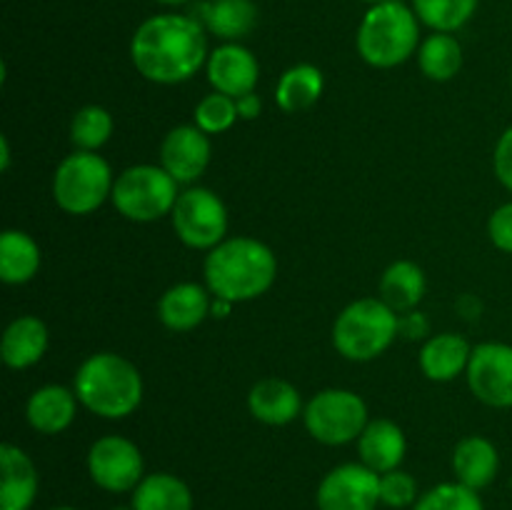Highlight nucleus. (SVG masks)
<instances>
[{
  "instance_id": "72a5a7b5",
  "label": "nucleus",
  "mask_w": 512,
  "mask_h": 510,
  "mask_svg": "<svg viewBox=\"0 0 512 510\" xmlns=\"http://www.w3.org/2000/svg\"><path fill=\"white\" fill-rule=\"evenodd\" d=\"M488 235L493 240L495 248H500L503 253L512 255V200L510 203L500 205L488 220Z\"/></svg>"
},
{
  "instance_id": "39448f33",
  "label": "nucleus",
  "mask_w": 512,
  "mask_h": 510,
  "mask_svg": "<svg viewBox=\"0 0 512 510\" xmlns=\"http://www.w3.org/2000/svg\"><path fill=\"white\" fill-rule=\"evenodd\" d=\"M400 333V315L380 298L353 300L333 323V345L343 358L368 363L380 358Z\"/></svg>"
},
{
  "instance_id": "cd10ccee",
  "label": "nucleus",
  "mask_w": 512,
  "mask_h": 510,
  "mask_svg": "<svg viewBox=\"0 0 512 510\" xmlns=\"http://www.w3.org/2000/svg\"><path fill=\"white\" fill-rule=\"evenodd\" d=\"M418 65L430 80H453L463 68V48L453 33H433L418 48Z\"/></svg>"
},
{
  "instance_id": "393cba45",
  "label": "nucleus",
  "mask_w": 512,
  "mask_h": 510,
  "mask_svg": "<svg viewBox=\"0 0 512 510\" xmlns=\"http://www.w3.org/2000/svg\"><path fill=\"white\" fill-rule=\"evenodd\" d=\"M43 255L40 245L23 230H5L0 235V280L8 285H25L38 275Z\"/></svg>"
},
{
  "instance_id": "a211bd4d",
  "label": "nucleus",
  "mask_w": 512,
  "mask_h": 510,
  "mask_svg": "<svg viewBox=\"0 0 512 510\" xmlns=\"http://www.w3.org/2000/svg\"><path fill=\"white\" fill-rule=\"evenodd\" d=\"M500 453L493 440L483 435H468L453 450L455 480L473 490H483L498 478Z\"/></svg>"
},
{
  "instance_id": "0eeeda50",
  "label": "nucleus",
  "mask_w": 512,
  "mask_h": 510,
  "mask_svg": "<svg viewBox=\"0 0 512 510\" xmlns=\"http://www.w3.org/2000/svg\"><path fill=\"white\" fill-rule=\"evenodd\" d=\"M178 180L163 165H133L115 178V210L133 223H153L173 213L178 203Z\"/></svg>"
},
{
  "instance_id": "4c0bfd02",
  "label": "nucleus",
  "mask_w": 512,
  "mask_h": 510,
  "mask_svg": "<svg viewBox=\"0 0 512 510\" xmlns=\"http://www.w3.org/2000/svg\"><path fill=\"white\" fill-rule=\"evenodd\" d=\"M233 305L235 303H230V300H225V298H213V305H210V315H215V318H225V315H230Z\"/></svg>"
},
{
  "instance_id": "bb28decb",
  "label": "nucleus",
  "mask_w": 512,
  "mask_h": 510,
  "mask_svg": "<svg viewBox=\"0 0 512 510\" xmlns=\"http://www.w3.org/2000/svg\"><path fill=\"white\" fill-rule=\"evenodd\" d=\"M325 78L320 73V68L310 63L293 65V68L285 70L280 75V83L275 88V103L280 105V110L285 113H300V110H308L310 105H315L323 95Z\"/></svg>"
},
{
  "instance_id": "9d476101",
  "label": "nucleus",
  "mask_w": 512,
  "mask_h": 510,
  "mask_svg": "<svg viewBox=\"0 0 512 510\" xmlns=\"http://www.w3.org/2000/svg\"><path fill=\"white\" fill-rule=\"evenodd\" d=\"M90 480L108 493H133L145 478V460L138 445L123 435L98 438L88 450Z\"/></svg>"
},
{
  "instance_id": "ea45409f",
  "label": "nucleus",
  "mask_w": 512,
  "mask_h": 510,
  "mask_svg": "<svg viewBox=\"0 0 512 510\" xmlns=\"http://www.w3.org/2000/svg\"><path fill=\"white\" fill-rule=\"evenodd\" d=\"M158 3H163V5H185V3H190V0H158Z\"/></svg>"
},
{
  "instance_id": "20e7f679",
  "label": "nucleus",
  "mask_w": 512,
  "mask_h": 510,
  "mask_svg": "<svg viewBox=\"0 0 512 510\" xmlns=\"http://www.w3.org/2000/svg\"><path fill=\"white\" fill-rule=\"evenodd\" d=\"M360 58L373 68H395L420 48V18L403 0L370 5L358 28Z\"/></svg>"
},
{
  "instance_id": "4468645a",
  "label": "nucleus",
  "mask_w": 512,
  "mask_h": 510,
  "mask_svg": "<svg viewBox=\"0 0 512 510\" xmlns=\"http://www.w3.org/2000/svg\"><path fill=\"white\" fill-rule=\"evenodd\" d=\"M208 80L218 93L230 95V98H243V95L255 93V85L260 78L258 58L243 48L240 43H225L210 53Z\"/></svg>"
},
{
  "instance_id": "e433bc0d",
  "label": "nucleus",
  "mask_w": 512,
  "mask_h": 510,
  "mask_svg": "<svg viewBox=\"0 0 512 510\" xmlns=\"http://www.w3.org/2000/svg\"><path fill=\"white\" fill-rule=\"evenodd\" d=\"M235 108H238L240 120H255L263 110V100H260L258 93H248L243 98H235Z\"/></svg>"
},
{
  "instance_id": "412c9836",
  "label": "nucleus",
  "mask_w": 512,
  "mask_h": 510,
  "mask_svg": "<svg viewBox=\"0 0 512 510\" xmlns=\"http://www.w3.org/2000/svg\"><path fill=\"white\" fill-rule=\"evenodd\" d=\"M48 350V328L35 315L10 320L0 340V355L10 370H25L38 363Z\"/></svg>"
},
{
  "instance_id": "2f4dec72",
  "label": "nucleus",
  "mask_w": 512,
  "mask_h": 510,
  "mask_svg": "<svg viewBox=\"0 0 512 510\" xmlns=\"http://www.w3.org/2000/svg\"><path fill=\"white\" fill-rule=\"evenodd\" d=\"M238 120V108H235V98L223 93H210L195 105V125H198L203 133L218 135L230 130Z\"/></svg>"
},
{
  "instance_id": "c85d7f7f",
  "label": "nucleus",
  "mask_w": 512,
  "mask_h": 510,
  "mask_svg": "<svg viewBox=\"0 0 512 510\" xmlns=\"http://www.w3.org/2000/svg\"><path fill=\"white\" fill-rule=\"evenodd\" d=\"M480 0H413V10L420 23L435 33H455L478 10Z\"/></svg>"
},
{
  "instance_id": "f03ea898",
  "label": "nucleus",
  "mask_w": 512,
  "mask_h": 510,
  "mask_svg": "<svg viewBox=\"0 0 512 510\" xmlns=\"http://www.w3.org/2000/svg\"><path fill=\"white\" fill-rule=\"evenodd\" d=\"M205 288L213 298L230 303H245L268 293L278 275V260L273 250L255 238H225L208 250L203 265Z\"/></svg>"
},
{
  "instance_id": "7c9ffc66",
  "label": "nucleus",
  "mask_w": 512,
  "mask_h": 510,
  "mask_svg": "<svg viewBox=\"0 0 512 510\" xmlns=\"http://www.w3.org/2000/svg\"><path fill=\"white\" fill-rule=\"evenodd\" d=\"M413 510H485V505L478 490L455 480V483H440L425 490Z\"/></svg>"
},
{
  "instance_id": "1a4fd4ad",
  "label": "nucleus",
  "mask_w": 512,
  "mask_h": 510,
  "mask_svg": "<svg viewBox=\"0 0 512 510\" xmlns=\"http://www.w3.org/2000/svg\"><path fill=\"white\" fill-rule=\"evenodd\" d=\"M173 230L180 243L193 250H213L228 233L225 203L208 188H188L178 195L173 213Z\"/></svg>"
},
{
  "instance_id": "6ab92c4d",
  "label": "nucleus",
  "mask_w": 512,
  "mask_h": 510,
  "mask_svg": "<svg viewBox=\"0 0 512 510\" xmlns=\"http://www.w3.org/2000/svg\"><path fill=\"white\" fill-rule=\"evenodd\" d=\"M248 408L255 420L265 425H288L300 415L303 400L298 388L283 378H265L248 393Z\"/></svg>"
},
{
  "instance_id": "37998d69",
  "label": "nucleus",
  "mask_w": 512,
  "mask_h": 510,
  "mask_svg": "<svg viewBox=\"0 0 512 510\" xmlns=\"http://www.w3.org/2000/svg\"><path fill=\"white\" fill-rule=\"evenodd\" d=\"M113 510H133V508H113Z\"/></svg>"
},
{
  "instance_id": "f3484780",
  "label": "nucleus",
  "mask_w": 512,
  "mask_h": 510,
  "mask_svg": "<svg viewBox=\"0 0 512 510\" xmlns=\"http://www.w3.org/2000/svg\"><path fill=\"white\" fill-rule=\"evenodd\" d=\"M405 450H408V440H405L403 428L388 418L370 420L358 438L360 463L368 465L378 475L400 468Z\"/></svg>"
},
{
  "instance_id": "58836bf2",
  "label": "nucleus",
  "mask_w": 512,
  "mask_h": 510,
  "mask_svg": "<svg viewBox=\"0 0 512 510\" xmlns=\"http://www.w3.org/2000/svg\"><path fill=\"white\" fill-rule=\"evenodd\" d=\"M10 168V143L8 135H0V170Z\"/></svg>"
},
{
  "instance_id": "dca6fc26",
  "label": "nucleus",
  "mask_w": 512,
  "mask_h": 510,
  "mask_svg": "<svg viewBox=\"0 0 512 510\" xmlns=\"http://www.w3.org/2000/svg\"><path fill=\"white\" fill-rule=\"evenodd\" d=\"M210 290L200 283H178L163 293L158 303L160 323L175 333H188L198 328L210 315Z\"/></svg>"
},
{
  "instance_id": "4be33fe9",
  "label": "nucleus",
  "mask_w": 512,
  "mask_h": 510,
  "mask_svg": "<svg viewBox=\"0 0 512 510\" xmlns=\"http://www.w3.org/2000/svg\"><path fill=\"white\" fill-rule=\"evenodd\" d=\"M193 18H198L208 33L235 43L253 33L258 23V5L253 0H205L195 8Z\"/></svg>"
},
{
  "instance_id": "ddd939ff",
  "label": "nucleus",
  "mask_w": 512,
  "mask_h": 510,
  "mask_svg": "<svg viewBox=\"0 0 512 510\" xmlns=\"http://www.w3.org/2000/svg\"><path fill=\"white\" fill-rule=\"evenodd\" d=\"M210 153L213 148H210L208 133H203L198 125H178L160 143V165L178 183L188 185L205 173Z\"/></svg>"
},
{
  "instance_id": "7ed1b4c3",
  "label": "nucleus",
  "mask_w": 512,
  "mask_h": 510,
  "mask_svg": "<svg viewBox=\"0 0 512 510\" xmlns=\"http://www.w3.org/2000/svg\"><path fill=\"white\" fill-rule=\"evenodd\" d=\"M75 395L93 415L128 418L143 403V375L118 353H95L75 373Z\"/></svg>"
},
{
  "instance_id": "a878e982",
  "label": "nucleus",
  "mask_w": 512,
  "mask_h": 510,
  "mask_svg": "<svg viewBox=\"0 0 512 510\" xmlns=\"http://www.w3.org/2000/svg\"><path fill=\"white\" fill-rule=\"evenodd\" d=\"M133 510H193L188 483L173 473H150L140 480L130 500Z\"/></svg>"
},
{
  "instance_id": "9b49d317",
  "label": "nucleus",
  "mask_w": 512,
  "mask_h": 510,
  "mask_svg": "<svg viewBox=\"0 0 512 510\" xmlns=\"http://www.w3.org/2000/svg\"><path fill=\"white\" fill-rule=\"evenodd\" d=\"M318 510H375L380 505V475L363 463L330 470L315 495Z\"/></svg>"
},
{
  "instance_id": "5701e85b",
  "label": "nucleus",
  "mask_w": 512,
  "mask_h": 510,
  "mask_svg": "<svg viewBox=\"0 0 512 510\" xmlns=\"http://www.w3.org/2000/svg\"><path fill=\"white\" fill-rule=\"evenodd\" d=\"M470 353H473V348H470V343L463 335H433V338L425 340L423 350H420V368L435 383H450L463 370H468Z\"/></svg>"
},
{
  "instance_id": "2eb2a0df",
  "label": "nucleus",
  "mask_w": 512,
  "mask_h": 510,
  "mask_svg": "<svg viewBox=\"0 0 512 510\" xmlns=\"http://www.w3.org/2000/svg\"><path fill=\"white\" fill-rule=\"evenodd\" d=\"M0 510H30L38 495V470L30 455L18 445H0Z\"/></svg>"
},
{
  "instance_id": "f704fd0d",
  "label": "nucleus",
  "mask_w": 512,
  "mask_h": 510,
  "mask_svg": "<svg viewBox=\"0 0 512 510\" xmlns=\"http://www.w3.org/2000/svg\"><path fill=\"white\" fill-rule=\"evenodd\" d=\"M493 165H495V175H498L500 183L512 193V125L500 135L498 145H495V155H493Z\"/></svg>"
},
{
  "instance_id": "aec40b11",
  "label": "nucleus",
  "mask_w": 512,
  "mask_h": 510,
  "mask_svg": "<svg viewBox=\"0 0 512 510\" xmlns=\"http://www.w3.org/2000/svg\"><path fill=\"white\" fill-rule=\"evenodd\" d=\"M78 403L75 390L63 388V385H43L28 398L25 418H28L30 428L38 433L58 435L73 423Z\"/></svg>"
},
{
  "instance_id": "f8f14e48",
  "label": "nucleus",
  "mask_w": 512,
  "mask_h": 510,
  "mask_svg": "<svg viewBox=\"0 0 512 510\" xmlns=\"http://www.w3.org/2000/svg\"><path fill=\"white\" fill-rule=\"evenodd\" d=\"M468 388L490 408H512V345L480 343L470 353Z\"/></svg>"
},
{
  "instance_id": "473e14b6",
  "label": "nucleus",
  "mask_w": 512,
  "mask_h": 510,
  "mask_svg": "<svg viewBox=\"0 0 512 510\" xmlns=\"http://www.w3.org/2000/svg\"><path fill=\"white\" fill-rule=\"evenodd\" d=\"M418 480L405 470L395 468L380 475V503L388 508H413L418 503Z\"/></svg>"
},
{
  "instance_id": "c9c22d12",
  "label": "nucleus",
  "mask_w": 512,
  "mask_h": 510,
  "mask_svg": "<svg viewBox=\"0 0 512 510\" xmlns=\"http://www.w3.org/2000/svg\"><path fill=\"white\" fill-rule=\"evenodd\" d=\"M430 330L428 320H425L423 313H415V310H410V313H403L400 315V335H405V338L415 340V338H425Z\"/></svg>"
},
{
  "instance_id": "423d86ee",
  "label": "nucleus",
  "mask_w": 512,
  "mask_h": 510,
  "mask_svg": "<svg viewBox=\"0 0 512 510\" xmlns=\"http://www.w3.org/2000/svg\"><path fill=\"white\" fill-rule=\"evenodd\" d=\"M113 185V170L103 155L75 150L55 168L53 200L65 213L88 215L113 195Z\"/></svg>"
},
{
  "instance_id": "a19ab883",
  "label": "nucleus",
  "mask_w": 512,
  "mask_h": 510,
  "mask_svg": "<svg viewBox=\"0 0 512 510\" xmlns=\"http://www.w3.org/2000/svg\"><path fill=\"white\" fill-rule=\"evenodd\" d=\"M363 3H368V5H380V3H388V0H363Z\"/></svg>"
},
{
  "instance_id": "c03bdc74",
  "label": "nucleus",
  "mask_w": 512,
  "mask_h": 510,
  "mask_svg": "<svg viewBox=\"0 0 512 510\" xmlns=\"http://www.w3.org/2000/svg\"><path fill=\"white\" fill-rule=\"evenodd\" d=\"M510 88H512V80H510Z\"/></svg>"
},
{
  "instance_id": "6e6552de",
  "label": "nucleus",
  "mask_w": 512,
  "mask_h": 510,
  "mask_svg": "<svg viewBox=\"0 0 512 510\" xmlns=\"http://www.w3.org/2000/svg\"><path fill=\"white\" fill-rule=\"evenodd\" d=\"M303 420L308 433L323 445L353 443L370 423L365 400L345 388H328L315 393L305 405Z\"/></svg>"
},
{
  "instance_id": "b1692460",
  "label": "nucleus",
  "mask_w": 512,
  "mask_h": 510,
  "mask_svg": "<svg viewBox=\"0 0 512 510\" xmlns=\"http://www.w3.org/2000/svg\"><path fill=\"white\" fill-rule=\"evenodd\" d=\"M425 295V273L413 260H395L380 275V300L403 315L418 308Z\"/></svg>"
},
{
  "instance_id": "79ce46f5",
  "label": "nucleus",
  "mask_w": 512,
  "mask_h": 510,
  "mask_svg": "<svg viewBox=\"0 0 512 510\" xmlns=\"http://www.w3.org/2000/svg\"><path fill=\"white\" fill-rule=\"evenodd\" d=\"M53 510H78V508H73V505H58V508H53Z\"/></svg>"
},
{
  "instance_id": "c756f323",
  "label": "nucleus",
  "mask_w": 512,
  "mask_h": 510,
  "mask_svg": "<svg viewBox=\"0 0 512 510\" xmlns=\"http://www.w3.org/2000/svg\"><path fill=\"white\" fill-rule=\"evenodd\" d=\"M113 135V115L100 105H85L73 115L70 123V140L78 150H90L95 153L103 148Z\"/></svg>"
},
{
  "instance_id": "f257e3e1",
  "label": "nucleus",
  "mask_w": 512,
  "mask_h": 510,
  "mask_svg": "<svg viewBox=\"0 0 512 510\" xmlns=\"http://www.w3.org/2000/svg\"><path fill=\"white\" fill-rule=\"evenodd\" d=\"M205 28L193 15L160 13L143 20L130 40V60L145 80L178 85L208 63Z\"/></svg>"
}]
</instances>
